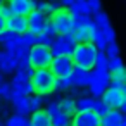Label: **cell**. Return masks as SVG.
Instances as JSON below:
<instances>
[{"mask_svg":"<svg viewBox=\"0 0 126 126\" xmlns=\"http://www.w3.org/2000/svg\"><path fill=\"white\" fill-rule=\"evenodd\" d=\"M97 54H98V50L92 42H81V43H76V47L71 54V59H73L74 66L92 71L95 66V61H97Z\"/></svg>","mask_w":126,"mask_h":126,"instance_id":"cell-1","label":"cell"},{"mask_svg":"<svg viewBox=\"0 0 126 126\" xmlns=\"http://www.w3.org/2000/svg\"><path fill=\"white\" fill-rule=\"evenodd\" d=\"M55 76L52 74V71L48 67L43 69H35L31 74V85H33V93L38 95H50L52 92H55Z\"/></svg>","mask_w":126,"mask_h":126,"instance_id":"cell-2","label":"cell"},{"mask_svg":"<svg viewBox=\"0 0 126 126\" xmlns=\"http://www.w3.org/2000/svg\"><path fill=\"white\" fill-rule=\"evenodd\" d=\"M54 55L50 52L48 47L45 45H40V43H35L30 52H28V61H30V66L33 69H43V67H48L50 62H52Z\"/></svg>","mask_w":126,"mask_h":126,"instance_id":"cell-3","label":"cell"},{"mask_svg":"<svg viewBox=\"0 0 126 126\" xmlns=\"http://www.w3.org/2000/svg\"><path fill=\"white\" fill-rule=\"evenodd\" d=\"M100 100L109 107V109H119L121 114H124V109H126V93L124 90H117V88H105Z\"/></svg>","mask_w":126,"mask_h":126,"instance_id":"cell-4","label":"cell"},{"mask_svg":"<svg viewBox=\"0 0 126 126\" xmlns=\"http://www.w3.org/2000/svg\"><path fill=\"white\" fill-rule=\"evenodd\" d=\"M74 47H76V40L73 38V35H55L48 48L52 55L57 57V55H71Z\"/></svg>","mask_w":126,"mask_h":126,"instance_id":"cell-5","label":"cell"},{"mask_svg":"<svg viewBox=\"0 0 126 126\" xmlns=\"http://www.w3.org/2000/svg\"><path fill=\"white\" fill-rule=\"evenodd\" d=\"M50 21H52V24L55 28V33L57 35H71L74 31L73 17H71V12L67 9H61L55 14H52L50 16Z\"/></svg>","mask_w":126,"mask_h":126,"instance_id":"cell-6","label":"cell"},{"mask_svg":"<svg viewBox=\"0 0 126 126\" xmlns=\"http://www.w3.org/2000/svg\"><path fill=\"white\" fill-rule=\"evenodd\" d=\"M48 69L52 71V74L55 78H69L74 69V62H73L71 55H57L52 59Z\"/></svg>","mask_w":126,"mask_h":126,"instance_id":"cell-7","label":"cell"},{"mask_svg":"<svg viewBox=\"0 0 126 126\" xmlns=\"http://www.w3.org/2000/svg\"><path fill=\"white\" fill-rule=\"evenodd\" d=\"M71 126H100V116L88 109V110H76L73 114Z\"/></svg>","mask_w":126,"mask_h":126,"instance_id":"cell-8","label":"cell"},{"mask_svg":"<svg viewBox=\"0 0 126 126\" xmlns=\"http://www.w3.org/2000/svg\"><path fill=\"white\" fill-rule=\"evenodd\" d=\"M45 112L50 116L52 126H71V116H67L59 107V102H48Z\"/></svg>","mask_w":126,"mask_h":126,"instance_id":"cell-9","label":"cell"},{"mask_svg":"<svg viewBox=\"0 0 126 126\" xmlns=\"http://www.w3.org/2000/svg\"><path fill=\"white\" fill-rule=\"evenodd\" d=\"M26 17H28V33L35 35V36L43 31V26H45V23H47V19H48L43 12H40V11H36V9H33Z\"/></svg>","mask_w":126,"mask_h":126,"instance_id":"cell-10","label":"cell"},{"mask_svg":"<svg viewBox=\"0 0 126 126\" xmlns=\"http://www.w3.org/2000/svg\"><path fill=\"white\" fill-rule=\"evenodd\" d=\"M5 30L16 33V35H23L28 31V17L26 16H19V14H11L5 19Z\"/></svg>","mask_w":126,"mask_h":126,"instance_id":"cell-11","label":"cell"},{"mask_svg":"<svg viewBox=\"0 0 126 126\" xmlns=\"http://www.w3.org/2000/svg\"><path fill=\"white\" fill-rule=\"evenodd\" d=\"M9 102L14 105L16 114H19V116H28V114H31V109H30V97H28V95H21V93L12 92Z\"/></svg>","mask_w":126,"mask_h":126,"instance_id":"cell-12","label":"cell"},{"mask_svg":"<svg viewBox=\"0 0 126 126\" xmlns=\"http://www.w3.org/2000/svg\"><path fill=\"white\" fill-rule=\"evenodd\" d=\"M35 2H36V0H9L7 7H9L11 14L28 16L35 9Z\"/></svg>","mask_w":126,"mask_h":126,"instance_id":"cell-13","label":"cell"},{"mask_svg":"<svg viewBox=\"0 0 126 126\" xmlns=\"http://www.w3.org/2000/svg\"><path fill=\"white\" fill-rule=\"evenodd\" d=\"M69 78L73 81V86H78V88H86L92 83V73L83 67H78V66H74Z\"/></svg>","mask_w":126,"mask_h":126,"instance_id":"cell-14","label":"cell"},{"mask_svg":"<svg viewBox=\"0 0 126 126\" xmlns=\"http://www.w3.org/2000/svg\"><path fill=\"white\" fill-rule=\"evenodd\" d=\"M124 121V116L117 109H109L104 116H100V126H119Z\"/></svg>","mask_w":126,"mask_h":126,"instance_id":"cell-15","label":"cell"},{"mask_svg":"<svg viewBox=\"0 0 126 126\" xmlns=\"http://www.w3.org/2000/svg\"><path fill=\"white\" fill-rule=\"evenodd\" d=\"M17 69V62L4 50V52H0V73H4V74H11Z\"/></svg>","mask_w":126,"mask_h":126,"instance_id":"cell-16","label":"cell"},{"mask_svg":"<svg viewBox=\"0 0 126 126\" xmlns=\"http://www.w3.org/2000/svg\"><path fill=\"white\" fill-rule=\"evenodd\" d=\"M30 126H52V121H50V116L38 109L35 112H31V119H30Z\"/></svg>","mask_w":126,"mask_h":126,"instance_id":"cell-17","label":"cell"},{"mask_svg":"<svg viewBox=\"0 0 126 126\" xmlns=\"http://www.w3.org/2000/svg\"><path fill=\"white\" fill-rule=\"evenodd\" d=\"M90 73H92V79L93 81H98L104 88L109 86V83H110V73H109V69H97V67H93V71H90Z\"/></svg>","mask_w":126,"mask_h":126,"instance_id":"cell-18","label":"cell"},{"mask_svg":"<svg viewBox=\"0 0 126 126\" xmlns=\"http://www.w3.org/2000/svg\"><path fill=\"white\" fill-rule=\"evenodd\" d=\"M59 107L67 114V116H73L76 112V100L73 98V95H67L64 97L62 100H59Z\"/></svg>","mask_w":126,"mask_h":126,"instance_id":"cell-19","label":"cell"},{"mask_svg":"<svg viewBox=\"0 0 126 126\" xmlns=\"http://www.w3.org/2000/svg\"><path fill=\"white\" fill-rule=\"evenodd\" d=\"M93 24L97 26V28H100V30H105V28H109L110 26V21H109V17H107V14L100 9L98 12H93Z\"/></svg>","mask_w":126,"mask_h":126,"instance_id":"cell-20","label":"cell"},{"mask_svg":"<svg viewBox=\"0 0 126 126\" xmlns=\"http://www.w3.org/2000/svg\"><path fill=\"white\" fill-rule=\"evenodd\" d=\"M86 88H88V93L92 95V98H95V100H97V98H100V97H102V93H104V90H105L98 81H93V79H92V83H90Z\"/></svg>","mask_w":126,"mask_h":126,"instance_id":"cell-21","label":"cell"},{"mask_svg":"<svg viewBox=\"0 0 126 126\" xmlns=\"http://www.w3.org/2000/svg\"><path fill=\"white\" fill-rule=\"evenodd\" d=\"M5 126H30V119H26V116H19V114H14L7 119V124Z\"/></svg>","mask_w":126,"mask_h":126,"instance_id":"cell-22","label":"cell"},{"mask_svg":"<svg viewBox=\"0 0 126 126\" xmlns=\"http://www.w3.org/2000/svg\"><path fill=\"white\" fill-rule=\"evenodd\" d=\"M61 9H62V5H61L59 0H47V2H45V7H43V14L52 16V14H55V12L61 11Z\"/></svg>","mask_w":126,"mask_h":126,"instance_id":"cell-23","label":"cell"},{"mask_svg":"<svg viewBox=\"0 0 126 126\" xmlns=\"http://www.w3.org/2000/svg\"><path fill=\"white\" fill-rule=\"evenodd\" d=\"M93 100L95 98H92V97H79L76 100V110H88V109H92L93 107Z\"/></svg>","mask_w":126,"mask_h":126,"instance_id":"cell-24","label":"cell"},{"mask_svg":"<svg viewBox=\"0 0 126 126\" xmlns=\"http://www.w3.org/2000/svg\"><path fill=\"white\" fill-rule=\"evenodd\" d=\"M71 86H73L71 78H57L55 79V90L57 92H67Z\"/></svg>","mask_w":126,"mask_h":126,"instance_id":"cell-25","label":"cell"},{"mask_svg":"<svg viewBox=\"0 0 126 126\" xmlns=\"http://www.w3.org/2000/svg\"><path fill=\"white\" fill-rule=\"evenodd\" d=\"M104 54H105V57H107V59H112V57H117V55H119V47H117L116 40L107 43V47H105Z\"/></svg>","mask_w":126,"mask_h":126,"instance_id":"cell-26","label":"cell"},{"mask_svg":"<svg viewBox=\"0 0 126 126\" xmlns=\"http://www.w3.org/2000/svg\"><path fill=\"white\" fill-rule=\"evenodd\" d=\"M92 110H95L98 116H104V114L109 110V107H107L100 98H97V100H93V107H92Z\"/></svg>","mask_w":126,"mask_h":126,"instance_id":"cell-27","label":"cell"},{"mask_svg":"<svg viewBox=\"0 0 126 126\" xmlns=\"http://www.w3.org/2000/svg\"><path fill=\"white\" fill-rule=\"evenodd\" d=\"M107 67H109V71H116V69H121V67H124V66H123V61H121V57L117 55V57L107 59Z\"/></svg>","mask_w":126,"mask_h":126,"instance_id":"cell-28","label":"cell"},{"mask_svg":"<svg viewBox=\"0 0 126 126\" xmlns=\"http://www.w3.org/2000/svg\"><path fill=\"white\" fill-rule=\"evenodd\" d=\"M110 73V81H126V74H124V67L116 69V71H109Z\"/></svg>","mask_w":126,"mask_h":126,"instance_id":"cell-29","label":"cell"},{"mask_svg":"<svg viewBox=\"0 0 126 126\" xmlns=\"http://www.w3.org/2000/svg\"><path fill=\"white\" fill-rule=\"evenodd\" d=\"M52 36H48V35H45V33H40V35H36V43H40V45H45V47H50L52 45Z\"/></svg>","mask_w":126,"mask_h":126,"instance_id":"cell-30","label":"cell"},{"mask_svg":"<svg viewBox=\"0 0 126 126\" xmlns=\"http://www.w3.org/2000/svg\"><path fill=\"white\" fill-rule=\"evenodd\" d=\"M42 33H45V35H48V36H55L57 33H55V28H54V24H52V21L50 19H47V23H45V26H43V31Z\"/></svg>","mask_w":126,"mask_h":126,"instance_id":"cell-31","label":"cell"},{"mask_svg":"<svg viewBox=\"0 0 126 126\" xmlns=\"http://www.w3.org/2000/svg\"><path fill=\"white\" fill-rule=\"evenodd\" d=\"M104 36H105L107 43H109V42H114V40H116V31H114V28H112V26L105 28V30H104Z\"/></svg>","mask_w":126,"mask_h":126,"instance_id":"cell-32","label":"cell"},{"mask_svg":"<svg viewBox=\"0 0 126 126\" xmlns=\"http://www.w3.org/2000/svg\"><path fill=\"white\" fill-rule=\"evenodd\" d=\"M88 5H90V11H92V12H98V11L102 9L100 0H88Z\"/></svg>","mask_w":126,"mask_h":126,"instance_id":"cell-33","label":"cell"},{"mask_svg":"<svg viewBox=\"0 0 126 126\" xmlns=\"http://www.w3.org/2000/svg\"><path fill=\"white\" fill-rule=\"evenodd\" d=\"M109 86L112 88H117V90H124V81H110Z\"/></svg>","mask_w":126,"mask_h":126,"instance_id":"cell-34","label":"cell"},{"mask_svg":"<svg viewBox=\"0 0 126 126\" xmlns=\"http://www.w3.org/2000/svg\"><path fill=\"white\" fill-rule=\"evenodd\" d=\"M0 14H2V16H4V17H5V19H7V17H9V16H11V11H9V7H7V5H4V4H2V5H0Z\"/></svg>","mask_w":126,"mask_h":126,"instance_id":"cell-35","label":"cell"},{"mask_svg":"<svg viewBox=\"0 0 126 126\" xmlns=\"http://www.w3.org/2000/svg\"><path fill=\"white\" fill-rule=\"evenodd\" d=\"M59 2H61V5H62V7H67V9H69V7L76 2V0H59Z\"/></svg>","mask_w":126,"mask_h":126,"instance_id":"cell-36","label":"cell"},{"mask_svg":"<svg viewBox=\"0 0 126 126\" xmlns=\"http://www.w3.org/2000/svg\"><path fill=\"white\" fill-rule=\"evenodd\" d=\"M5 31V17L0 14V33H4Z\"/></svg>","mask_w":126,"mask_h":126,"instance_id":"cell-37","label":"cell"},{"mask_svg":"<svg viewBox=\"0 0 126 126\" xmlns=\"http://www.w3.org/2000/svg\"><path fill=\"white\" fill-rule=\"evenodd\" d=\"M0 5H2V0H0Z\"/></svg>","mask_w":126,"mask_h":126,"instance_id":"cell-38","label":"cell"},{"mask_svg":"<svg viewBox=\"0 0 126 126\" xmlns=\"http://www.w3.org/2000/svg\"><path fill=\"white\" fill-rule=\"evenodd\" d=\"M0 126H2V123H0Z\"/></svg>","mask_w":126,"mask_h":126,"instance_id":"cell-39","label":"cell"}]
</instances>
